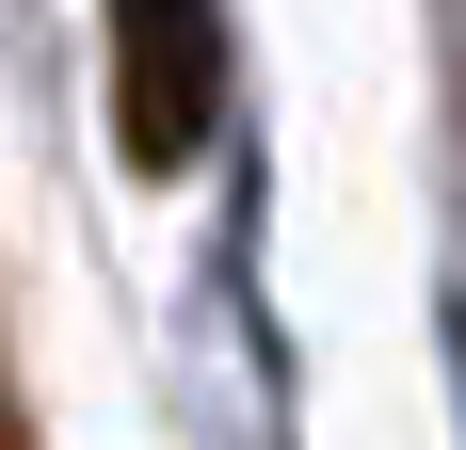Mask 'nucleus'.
Wrapping results in <instances>:
<instances>
[{
	"label": "nucleus",
	"instance_id": "nucleus-1",
	"mask_svg": "<svg viewBox=\"0 0 466 450\" xmlns=\"http://www.w3.org/2000/svg\"><path fill=\"white\" fill-rule=\"evenodd\" d=\"M113 129L129 178H193L226 129V16L209 0H113Z\"/></svg>",
	"mask_w": 466,
	"mask_h": 450
}]
</instances>
